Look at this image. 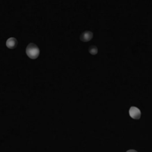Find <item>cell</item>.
<instances>
[{
    "label": "cell",
    "instance_id": "cell-5",
    "mask_svg": "<svg viewBox=\"0 0 152 152\" xmlns=\"http://www.w3.org/2000/svg\"><path fill=\"white\" fill-rule=\"evenodd\" d=\"M88 51H89V53H90L92 55H95V54L98 53V48H97V46H95V45H91V46L89 47Z\"/></svg>",
    "mask_w": 152,
    "mask_h": 152
},
{
    "label": "cell",
    "instance_id": "cell-2",
    "mask_svg": "<svg viewBox=\"0 0 152 152\" xmlns=\"http://www.w3.org/2000/svg\"><path fill=\"white\" fill-rule=\"evenodd\" d=\"M129 115L133 119H140L142 117L141 110L136 107H131L129 109Z\"/></svg>",
    "mask_w": 152,
    "mask_h": 152
},
{
    "label": "cell",
    "instance_id": "cell-4",
    "mask_svg": "<svg viewBox=\"0 0 152 152\" xmlns=\"http://www.w3.org/2000/svg\"><path fill=\"white\" fill-rule=\"evenodd\" d=\"M18 45V41L14 37H10L6 40V46L9 49H14Z\"/></svg>",
    "mask_w": 152,
    "mask_h": 152
},
{
    "label": "cell",
    "instance_id": "cell-3",
    "mask_svg": "<svg viewBox=\"0 0 152 152\" xmlns=\"http://www.w3.org/2000/svg\"><path fill=\"white\" fill-rule=\"evenodd\" d=\"M93 37H94V34H93V32H91V31H84L81 35H80V40L82 41V42H88V41H90L92 38H93Z\"/></svg>",
    "mask_w": 152,
    "mask_h": 152
},
{
    "label": "cell",
    "instance_id": "cell-6",
    "mask_svg": "<svg viewBox=\"0 0 152 152\" xmlns=\"http://www.w3.org/2000/svg\"><path fill=\"white\" fill-rule=\"evenodd\" d=\"M126 152H138V151H134V150H129V151H127Z\"/></svg>",
    "mask_w": 152,
    "mask_h": 152
},
{
    "label": "cell",
    "instance_id": "cell-1",
    "mask_svg": "<svg viewBox=\"0 0 152 152\" xmlns=\"http://www.w3.org/2000/svg\"><path fill=\"white\" fill-rule=\"evenodd\" d=\"M39 53H40V50L38 46L34 43L28 44V46L26 47V54L30 59H37L39 56Z\"/></svg>",
    "mask_w": 152,
    "mask_h": 152
}]
</instances>
